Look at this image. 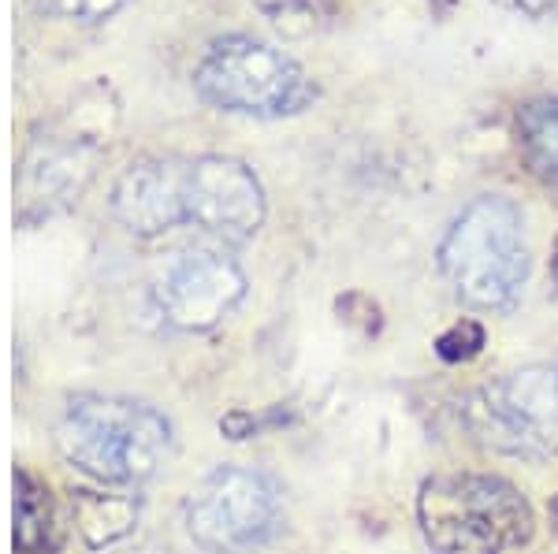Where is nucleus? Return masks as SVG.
<instances>
[{
    "label": "nucleus",
    "instance_id": "obj_9",
    "mask_svg": "<svg viewBox=\"0 0 558 554\" xmlns=\"http://www.w3.org/2000/svg\"><path fill=\"white\" fill-rule=\"evenodd\" d=\"M265 220V190L242 160H183V227H197L223 243H246Z\"/></svg>",
    "mask_w": 558,
    "mask_h": 554
},
{
    "label": "nucleus",
    "instance_id": "obj_16",
    "mask_svg": "<svg viewBox=\"0 0 558 554\" xmlns=\"http://www.w3.org/2000/svg\"><path fill=\"white\" fill-rule=\"evenodd\" d=\"M507 4L529 15H544V12H551V8H558V0H507Z\"/></svg>",
    "mask_w": 558,
    "mask_h": 554
},
{
    "label": "nucleus",
    "instance_id": "obj_8",
    "mask_svg": "<svg viewBox=\"0 0 558 554\" xmlns=\"http://www.w3.org/2000/svg\"><path fill=\"white\" fill-rule=\"evenodd\" d=\"M153 298L172 328L209 332L246 298V275L231 257L216 254V249H179L160 268Z\"/></svg>",
    "mask_w": 558,
    "mask_h": 554
},
{
    "label": "nucleus",
    "instance_id": "obj_5",
    "mask_svg": "<svg viewBox=\"0 0 558 554\" xmlns=\"http://www.w3.org/2000/svg\"><path fill=\"white\" fill-rule=\"evenodd\" d=\"M183 514L197 547L235 554L272 540L283 514V491L260 469L220 466L191 491Z\"/></svg>",
    "mask_w": 558,
    "mask_h": 554
},
{
    "label": "nucleus",
    "instance_id": "obj_2",
    "mask_svg": "<svg viewBox=\"0 0 558 554\" xmlns=\"http://www.w3.org/2000/svg\"><path fill=\"white\" fill-rule=\"evenodd\" d=\"M417 521L436 554H502L533 540V506L492 472H439L417 495Z\"/></svg>",
    "mask_w": 558,
    "mask_h": 554
},
{
    "label": "nucleus",
    "instance_id": "obj_3",
    "mask_svg": "<svg viewBox=\"0 0 558 554\" xmlns=\"http://www.w3.org/2000/svg\"><path fill=\"white\" fill-rule=\"evenodd\" d=\"M439 268L458 298L470 306H514L529 275L525 220H521L518 205L499 194L476 198L447 231L444 246H439Z\"/></svg>",
    "mask_w": 558,
    "mask_h": 554
},
{
    "label": "nucleus",
    "instance_id": "obj_13",
    "mask_svg": "<svg viewBox=\"0 0 558 554\" xmlns=\"http://www.w3.org/2000/svg\"><path fill=\"white\" fill-rule=\"evenodd\" d=\"M484 343H488V335H484V328L476 320H458V324H451L436 338V354L447 365H465L473 357H481Z\"/></svg>",
    "mask_w": 558,
    "mask_h": 554
},
{
    "label": "nucleus",
    "instance_id": "obj_15",
    "mask_svg": "<svg viewBox=\"0 0 558 554\" xmlns=\"http://www.w3.org/2000/svg\"><path fill=\"white\" fill-rule=\"evenodd\" d=\"M220 428H223V435H228V440H246V435L254 432V417H250V414H228L220 421Z\"/></svg>",
    "mask_w": 558,
    "mask_h": 554
},
{
    "label": "nucleus",
    "instance_id": "obj_12",
    "mask_svg": "<svg viewBox=\"0 0 558 554\" xmlns=\"http://www.w3.org/2000/svg\"><path fill=\"white\" fill-rule=\"evenodd\" d=\"M49 491H41L26 472H20V495H15V547L20 554L41 551L49 532Z\"/></svg>",
    "mask_w": 558,
    "mask_h": 554
},
{
    "label": "nucleus",
    "instance_id": "obj_6",
    "mask_svg": "<svg viewBox=\"0 0 558 554\" xmlns=\"http://www.w3.org/2000/svg\"><path fill=\"white\" fill-rule=\"evenodd\" d=\"M470 428L492 451L544 458L558 451V365H529L470 398Z\"/></svg>",
    "mask_w": 558,
    "mask_h": 554
},
{
    "label": "nucleus",
    "instance_id": "obj_7",
    "mask_svg": "<svg viewBox=\"0 0 558 554\" xmlns=\"http://www.w3.org/2000/svg\"><path fill=\"white\" fill-rule=\"evenodd\" d=\"M116 120V104L108 101V94L97 89V101L71 109L60 127L45 138H34L31 149L23 157L20 172V198L23 209L41 205L45 212L52 205L75 198L86 186V178L94 175V164L101 157L108 123Z\"/></svg>",
    "mask_w": 558,
    "mask_h": 554
},
{
    "label": "nucleus",
    "instance_id": "obj_14",
    "mask_svg": "<svg viewBox=\"0 0 558 554\" xmlns=\"http://www.w3.org/2000/svg\"><path fill=\"white\" fill-rule=\"evenodd\" d=\"M128 0H38L41 12L60 15V20L75 23H101L108 15H116Z\"/></svg>",
    "mask_w": 558,
    "mask_h": 554
},
{
    "label": "nucleus",
    "instance_id": "obj_10",
    "mask_svg": "<svg viewBox=\"0 0 558 554\" xmlns=\"http://www.w3.org/2000/svg\"><path fill=\"white\" fill-rule=\"evenodd\" d=\"M112 212L131 235H165L183 227V160H142L120 175Z\"/></svg>",
    "mask_w": 558,
    "mask_h": 554
},
{
    "label": "nucleus",
    "instance_id": "obj_17",
    "mask_svg": "<svg viewBox=\"0 0 558 554\" xmlns=\"http://www.w3.org/2000/svg\"><path fill=\"white\" fill-rule=\"evenodd\" d=\"M260 12H272V15H283V12H294V8L310 4V0H254Z\"/></svg>",
    "mask_w": 558,
    "mask_h": 554
},
{
    "label": "nucleus",
    "instance_id": "obj_4",
    "mask_svg": "<svg viewBox=\"0 0 558 554\" xmlns=\"http://www.w3.org/2000/svg\"><path fill=\"white\" fill-rule=\"evenodd\" d=\"M194 86L209 104L242 115H294L317 97L305 71L276 45L228 34L216 38L194 67Z\"/></svg>",
    "mask_w": 558,
    "mask_h": 554
},
{
    "label": "nucleus",
    "instance_id": "obj_1",
    "mask_svg": "<svg viewBox=\"0 0 558 554\" xmlns=\"http://www.w3.org/2000/svg\"><path fill=\"white\" fill-rule=\"evenodd\" d=\"M64 458L101 484H142L172 454V424L134 398L78 395L57 424Z\"/></svg>",
    "mask_w": 558,
    "mask_h": 554
},
{
    "label": "nucleus",
    "instance_id": "obj_11",
    "mask_svg": "<svg viewBox=\"0 0 558 554\" xmlns=\"http://www.w3.org/2000/svg\"><path fill=\"white\" fill-rule=\"evenodd\" d=\"M518 141L533 175L558 190V94L536 97L518 112Z\"/></svg>",
    "mask_w": 558,
    "mask_h": 554
},
{
    "label": "nucleus",
    "instance_id": "obj_18",
    "mask_svg": "<svg viewBox=\"0 0 558 554\" xmlns=\"http://www.w3.org/2000/svg\"><path fill=\"white\" fill-rule=\"evenodd\" d=\"M551 268H555V280H558V246H555V261H551Z\"/></svg>",
    "mask_w": 558,
    "mask_h": 554
}]
</instances>
